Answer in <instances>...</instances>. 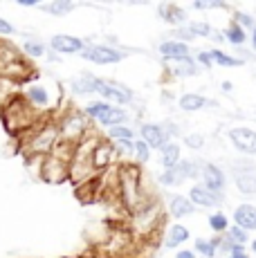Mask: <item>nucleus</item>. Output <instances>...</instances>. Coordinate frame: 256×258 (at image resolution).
<instances>
[{
	"label": "nucleus",
	"mask_w": 256,
	"mask_h": 258,
	"mask_svg": "<svg viewBox=\"0 0 256 258\" xmlns=\"http://www.w3.org/2000/svg\"><path fill=\"white\" fill-rule=\"evenodd\" d=\"M189 200L194 202L196 207H203V209H218V207H223L225 196L211 191V188H207L205 184H194L189 191Z\"/></svg>",
	"instance_id": "obj_10"
},
{
	"label": "nucleus",
	"mask_w": 256,
	"mask_h": 258,
	"mask_svg": "<svg viewBox=\"0 0 256 258\" xmlns=\"http://www.w3.org/2000/svg\"><path fill=\"white\" fill-rule=\"evenodd\" d=\"M14 32H16V27H14V25L9 23L7 18L0 16V36H12Z\"/></svg>",
	"instance_id": "obj_44"
},
{
	"label": "nucleus",
	"mask_w": 256,
	"mask_h": 258,
	"mask_svg": "<svg viewBox=\"0 0 256 258\" xmlns=\"http://www.w3.org/2000/svg\"><path fill=\"white\" fill-rule=\"evenodd\" d=\"M157 182H160L162 186H173V184H180V182H184V177H182L180 168H164L162 171V175L157 177Z\"/></svg>",
	"instance_id": "obj_35"
},
{
	"label": "nucleus",
	"mask_w": 256,
	"mask_h": 258,
	"mask_svg": "<svg viewBox=\"0 0 256 258\" xmlns=\"http://www.w3.org/2000/svg\"><path fill=\"white\" fill-rule=\"evenodd\" d=\"M164 68L171 77H180V79H186V77H194L198 74V61L191 56L186 58H169L164 61Z\"/></svg>",
	"instance_id": "obj_16"
},
{
	"label": "nucleus",
	"mask_w": 256,
	"mask_h": 258,
	"mask_svg": "<svg viewBox=\"0 0 256 258\" xmlns=\"http://www.w3.org/2000/svg\"><path fill=\"white\" fill-rule=\"evenodd\" d=\"M0 119H3L5 128L12 135H21V133H32L34 128L41 123L36 115V108L27 101L25 97H12L3 108H0Z\"/></svg>",
	"instance_id": "obj_1"
},
{
	"label": "nucleus",
	"mask_w": 256,
	"mask_h": 258,
	"mask_svg": "<svg viewBox=\"0 0 256 258\" xmlns=\"http://www.w3.org/2000/svg\"><path fill=\"white\" fill-rule=\"evenodd\" d=\"M56 144H58V123L56 121H41L27 135L25 144H23V153H25L27 162H32V157L43 160V157L52 155Z\"/></svg>",
	"instance_id": "obj_2"
},
{
	"label": "nucleus",
	"mask_w": 256,
	"mask_h": 258,
	"mask_svg": "<svg viewBox=\"0 0 256 258\" xmlns=\"http://www.w3.org/2000/svg\"><path fill=\"white\" fill-rule=\"evenodd\" d=\"M140 135H142V140L151 146V151H153V148L162 151V148L171 142L169 135H166V131H164V126H160V123H142Z\"/></svg>",
	"instance_id": "obj_13"
},
{
	"label": "nucleus",
	"mask_w": 256,
	"mask_h": 258,
	"mask_svg": "<svg viewBox=\"0 0 256 258\" xmlns=\"http://www.w3.org/2000/svg\"><path fill=\"white\" fill-rule=\"evenodd\" d=\"M189 29L194 32L196 38H198V36L211 38V34H214V27H211L209 23H205V21H194V23H189Z\"/></svg>",
	"instance_id": "obj_39"
},
{
	"label": "nucleus",
	"mask_w": 256,
	"mask_h": 258,
	"mask_svg": "<svg viewBox=\"0 0 256 258\" xmlns=\"http://www.w3.org/2000/svg\"><path fill=\"white\" fill-rule=\"evenodd\" d=\"M38 9H41V12H45V14H52V16H66V14L75 12L77 3H70V0H54V3L41 5Z\"/></svg>",
	"instance_id": "obj_26"
},
{
	"label": "nucleus",
	"mask_w": 256,
	"mask_h": 258,
	"mask_svg": "<svg viewBox=\"0 0 256 258\" xmlns=\"http://www.w3.org/2000/svg\"><path fill=\"white\" fill-rule=\"evenodd\" d=\"M220 88H223L225 94H229L231 90H234V83H231V81H223V83H220Z\"/></svg>",
	"instance_id": "obj_48"
},
{
	"label": "nucleus",
	"mask_w": 256,
	"mask_h": 258,
	"mask_svg": "<svg viewBox=\"0 0 256 258\" xmlns=\"http://www.w3.org/2000/svg\"><path fill=\"white\" fill-rule=\"evenodd\" d=\"M50 47L58 54H81L86 49V41H81L79 36H70V34H56L52 36Z\"/></svg>",
	"instance_id": "obj_15"
},
{
	"label": "nucleus",
	"mask_w": 256,
	"mask_h": 258,
	"mask_svg": "<svg viewBox=\"0 0 256 258\" xmlns=\"http://www.w3.org/2000/svg\"><path fill=\"white\" fill-rule=\"evenodd\" d=\"M110 106L112 103L103 101V99H99V101H90V103H86V108H83V115L90 119V121H97L101 115H106V112L110 110Z\"/></svg>",
	"instance_id": "obj_33"
},
{
	"label": "nucleus",
	"mask_w": 256,
	"mask_h": 258,
	"mask_svg": "<svg viewBox=\"0 0 256 258\" xmlns=\"http://www.w3.org/2000/svg\"><path fill=\"white\" fill-rule=\"evenodd\" d=\"M184 144L191 151H200V148L205 146V137L200 135V133H191V135H184Z\"/></svg>",
	"instance_id": "obj_42"
},
{
	"label": "nucleus",
	"mask_w": 256,
	"mask_h": 258,
	"mask_svg": "<svg viewBox=\"0 0 256 258\" xmlns=\"http://www.w3.org/2000/svg\"><path fill=\"white\" fill-rule=\"evenodd\" d=\"M225 238H227V240H229L234 247H245V245L249 242V234H247L245 229H240L238 225H231L229 231L225 234Z\"/></svg>",
	"instance_id": "obj_34"
},
{
	"label": "nucleus",
	"mask_w": 256,
	"mask_h": 258,
	"mask_svg": "<svg viewBox=\"0 0 256 258\" xmlns=\"http://www.w3.org/2000/svg\"><path fill=\"white\" fill-rule=\"evenodd\" d=\"M200 180H203V184L207 188H211V191H216V193H223L225 186H227V175L223 173V168L211 164V162L203 164V175H200Z\"/></svg>",
	"instance_id": "obj_14"
},
{
	"label": "nucleus",
	"mask_w": 256,
	"mask_h": 258,
	"mask_svg": "<svg viewBox=\"0 0 256 258\" xmlns=\"http://www.w3.org/2000/svg\"><path fill=\"white\" fill-rule=\"evenodd\" d=\"M234 23H238L240 27L245 29V32H254L256 29V18L252 16V14H247V12H234Z\"/></svg>",
	"instance_id": "obj_38"
},
{
	"label": "nucleus",
	"mask_w": 256,
	"mask_h": 258,
	"mask_svg": "<svg viewBox=\"0 0 256 258\" xmlns=\"http://www.w3.org/2000/svg\"><path fill=\"white\" fill-rule=\"evenodd\" d=\"M194 9H198V12H207V9H229V5L220 3V0H196Z\"/></svg>",
	"instance_id": "obj_41"
},
{
	"label": "nucleus",
	"mask_w": 256,
	"mask_h": 258,
	"mask_svg": "<svg viewBox=\"0 0 256 258\" xmlns=\"http://www.w3.org/2000/svg\"><path fill=\"white\" fill-rule=\"evenodd\" d=\"M223 32H225V41H227L229 45H234L236 49L243 47L245 43H247V38H249V36H247V32H245V29L240 27L238 23H234V21H231L227 27L223 29Z\"/></svg>",
	"instance_id": "obj_25"
},
{
	"label": "nucleus",
	"mask_w": 256,
	"mask_h": 258,
	"mask_svg": "<svg viewBox=\"0 0 256 258\" xmlns=\"http://www.w3.org/2000/svg\"><path fill=\"white\" fill-rule=\"evenodd\" d=\"M70 90L77 92V94L97 92V77H90V74H81V77L72 79V81H70Z\"/></svg>",
	"instance_id": "obj_27"
},
{
	"label": "nucleus",
	"mask_w": 256,
	"mask_h": 258,
	"mask_svg": "<svg viewBox=\"0 0 256 258\" xmlns=\"http://www.w3.org/2000/svg\"><path fill=\"white\" fill-rule=\"evenodd\" d=\"M56 123H58V142L79 146V144L90 135V119L83 115V112L72 110Z\"/></svg>",
	"instance_id": "obj_5"
},
{
	"label": "nucleus",
	"mask_w": 256,
	"mask_h": 258,
	"mask_svg": "<svg viewBox=\"0 0 256 258\" xmlns=\"http://www.w3.org/2000/svg\"><path fill=\"white\" fill-rule=\"evenodd\" d=\"M218 245H220V236H216V238H196L194 251L200 254L203 258H216V254H218Z\"/></svg>",
	"instance_id": "obj_24"
},
{
	"label": "nucleus",
	"mask_w": 256,
	"mask_h": 258,
	"mask_svg": "<svg viewBox=\"0 0 256 258\" xmlns=\"http://www.w3.org/2000/svg\"><path fill=\"white\" fill-rule=\"evenodd\" d=\"M117 186L121 202L131 213H137L146 207L142 205V173L137 164H121L117 168Z\"/></svg>",
	"instance_id": "obj_3"
},
{
	"label": "nucleus",
	"mask_w": 256,
	"mask_h": 258,
	"mask_svg": "<svg viewBox=\"0 0 256 258\" xmlns=\"http://www.w3.org/2000/svg\"><path fill=\"white\" fill-rule=\"evenodd\" d=\"M209 52H211V58H214V66L238 68V66H243V63H245V58H238V56H234V54H227V52H223V49H218V47L209 49Z\"/></svg>",
	"instance_id": "obj_28"
},
{
	"label": "nucleus",
	"mask_w": 256,
	"mask_h": 258,
	"mask_svg": "<svg viewBox=\"0 0 256 258\" xmlns=\"http://www.w3.org/2000/svg\"><path fill=\"white\" fill-rule=\"evenodd\" d=\"M249 43H252V49L256 52V29L254 32H249Z\"/></svg>",
	"instance_id": "obj_49"
},
{
	"label": "nucleus",
	"mask_w": 256,
	"mask_h": 258,
	"mask_svg": "<svg viewBox=\"0 0 256 258\" xmlns=\"http://www.w3.org/2000/svg\"><path fill=\"white\" fill-rule=\"evenodd\" d=\"M25 99L34 108H45L47 103H50V94H47L45 88H41V86H29L27 92H25Z\"/></svg>",
	"instance_id": "obj_31"
},
{
	"label": "nucleus",
	"mask_w": 256,
	"mask_h": 258,
	"mask_svg": "<svg viewBox=\"0 0 256 258\" xmlns=\"http://www.w3.org/2000/svg\"><path fill=\"white\" fill-rule=\"evenodd\" d=\"M18 7H41L38 0H18Z\"/></svg>",
	"instance_id": "obj_47"
},
{
	"label": "nucleus",
	"mask_w": 256,
	"mask_h": 258,
	"mask_svg": "<svg viewBox=\"0 0 256 258\" xmlns=\"http://www.w3.org/2000/svg\"><path fill=\"white\" fill-rule=\"evenodd\" d=\"M23 54L29 58H38L45 54V43L36 41V38H29V41L23 43Z\"/></svg>",
	"instance_id": "obj_36"
},
{
	"label": "nucleus",
	"mask_w": 256,
	"mask_h": 258,
	"mask_svg": "<svg viewBox=\"0 0 256 258\" xmlns=\"http://www.w3.org/2000/svg\"><path fill=\"white\" fill-rule=\"evenodd\" d=\"M29 74H32V68L27 66L23 49L16 47L14 43L5 41V38H0V77L23 83L29 79Z\"/></svg>",
	"instance_id": "obj_4"
},
{
	"label": "nucleus",
	"mask_w": 256,
	"mask_h": 258,
	"mask_svg": "<svg viewBox=\"0 0 256 258\" xmlns=\"http://www.w3.org/2000/svg\"><path fill=\"white\" fill-rule=\"evenodd\" d=\"M178 106H180V110H184V112H196V110H203L205 106H209V99L203 97V94L186 92L180 97Z\"/></svg>",
	"instance_id": "obj_22"
},
{
	"label": "nucleus",
	"mask_w": 256,
	"mask_h": 258,
	"mask_svg": "<svg viewBox=\"0 0 256 258\" xmlns=\"http://www.w3.org/2000/svg\"><path fill=\"white\" fill-rule=\"evenodd\" d=\"M234 225H238L245 231H256V205L252 202H243L234 209Z\"/></svg>",
	"instance_id": "obj_17"
},
{
	"label": "nucleus",
	"mask_w": 256,
	"mask_h": 258,
	"mask_svg": "<svg viewBox=\"0 0 256 258\" xmlns=\"http://www.w3.org/2000/svg\"><path fill=\"white\" fill-rule=\"evenodd\" d=\"M106 135L110 142H124V140H133L135 133H133L128 126H115V128H108Z\"/></svg>",
	"instance_id": "obj_37"
},
{
	"label": "nucleus",
	"mask_w": 256,
	"mask_h": 258,
	"mask_svg": "<svg viewBox=\"0 0 256 258\" xmlns=\"http://www.w3.org/2000/svg\"><path fill=\"white\" fill-rule=\"evenodd\" d=\"M234 184L243 196H254L256 193V173L254 171H238L234 175Z\"/></svg>",
	"instance_id": "obj_23"
},
{
	"label": "nucleus",
	"mask_w": 256,
	"mask_h": 258,
	"mask_svg": "<svg viewBox=\"0 0 256 258\" xmlns=\"http://www.w3.org/2000/svg\"><path fill=\"white\" fill-rule=\"evenodd\" d=\"M81 56L86 61L95 63V66H115L121 63L128 54H124V49L119 47H110V45H97V43H86V49L81 52Z\"/></svg>",
	"instance_id": "obj_7"
},
{
	"label": "nucleus",
	"mask_w": 256,
	"mask_h": 258,
	"mask_svg": "<svg viewBox=\"0 0 256 258\" xmlns=\"http://www.w3.org/2000/svg\"><path fill=\"white\" fill-rule=\"evenodd\" d=\"M124 121H126V112L121 110V108H112V106L106 115H101L99 119H97V123L103 126L106 131L108 128H115V126H124Z\"/></svg>",
	"instance_id": "obj_29"
},
{
	"label": "nucleus",
	"mask_w": 256,
	"mask_h": 258,
	"mask_svg": "<svg viewBox=\"0 0 256 258\" xmlns=\"http://www.w3.org/2000/svg\"><path fill=\"white\" fill-rule=\"evenodd\" d=\"M117 148L115 144H112L110 140H99L95 144V148H92V166H95L97 173L101 171H108V166L112 164V162H117Z\"/></svg>",
	"instance_id": "obj_11"
},
{
	"label": "nucleus",
	"mask_w": 256,
	"mask_h": 258,
	"mask_svg": "<svg viewBox=\"0 0 256 258\" xmlns=\"http://www.w3.org/2000/svg\"><path fill=\"white\" fill-rule=\"evenodd\" d=\"M196 211V205L184 196H171L169 200V216L173 218H186Z\"/></svg>",
	"instance_id": "obj_21"
},
{
	"label": "nucleus",
	"mask_w": 256,
	"mask_h": 258,
	"mask_svg": "<svg viewBox=\"0 0 256 258\" xmlns=\"http://www.w3.org/2000/svg\"><path fill=\"white\" fill-rule=\"evenodd\" d=\"M157 52L162 54V61H169V58H186V56H191L189 45H186V43L175 41V38H169V41H164L160 47H157Z\"/></svg>",
	"instance_id": "obj_18"
},
{
	"label": "nucleus",
	"mask_w": 256,
	"mask_h": 258,
	"mask_svg": "<svg viewBox=\"0 0 256 258\" xmlns=\"http://www.w3.org/2000/svg\"><path fill=\"white\" fill-rule=\"evenodd\" d=\"M249 249H252V254L256 256V238H254V240H252V242H249Z\"/></svg>",
	"instance_id": "obj_50"
},
{
	"label": "nucleus",
	"mask_w": 256,
	"mask_h": 258,
	"mask_svg": "<svg viewBox=\"0 0 256 258\" xmlns=\"http://www.w3.org/2000/svg\"><path fill=\"white\" fill-rule=\"evenodd\" d=\"M70 166H72L70 160H63V157L52 153V155L41 160V173H38V177L43 182H47V184H61V182L70 180Z\"/></svg>",
	"instance_id": "obj_6"
},
{
	"label": "nucleus",
	"mask_w": 256,
	"mask_h": 258,
	"mask_svg": "<svg viewBox=\"0 0 256 258\" xmlns=\"http://www.w3.org/2000/svg\"><path fill=\"white\" fill-rule=\"evenodd\" d=\"M160 16L164 18V23H169L171 27H175V29L189 25L186 23V18H189L186 16V9L178 7V5H160Z\"/></svg>",
	"instance_id": "obj_19"
},
{
	"label": "nucleus",
	"mask_w": 256,
	"mask_h": 258,
	"mask_svg": "<svg viewBox=\"0 0 256 258\" xmlns=\"http://www.w3.org/2000/svg\"><path fill=\"white\" fill-rule=\"evenodd\" d=\"M196 61H198V66H203V68H214V58H211L209 49H200V52L196 54Z\"/></svg>",
	"instance_id": "obj_43"
},
{
	"label": "nucleus",
	"mask_w": 256,
	"mask_h": 258,
	"mask_svg": "<svg viewBox=\"0 0 256 258\" xmlns=\"http://www.w3.org/2000/svg\"><path fill=\"white\" fill-rule=\"evenodd\" d=\"M160 220H162V216H160V205H157V202H146L144 209H140L137 213H133V222L137 225V231H140V236L155 234Z\"/></svg>",
	"instance_id": "obj_9"
},
{
	"label": "nucleus",
	"mask_w": 256,
	"mask_h": 258,
	"mask_svg": "<svg viewBox=\"0 0 256 258\" xmlns=\"http://www.w3.org/2000/svg\"><path fill=\"white\" fill-rule=\"evenodd\" d=\"M162 164H164V168H175L180 164V144L175 142H169L164 148H162Z\"/></svg>",
	"instance_id": "obj_30"
},
{
	"label": "nucleus",
	"mask_w": 256,
	"mask_h": 258,
	"mask_svg": "<svg viewBox=\"0 0 256 258\" xmlns=\"http://www.w3.org/2000/svg\"><path fill=\"white\" fill-rule=\"evenodd\" d=\"M175 258H198V254L194 249H180L175 251Z\"/></svg>",
	"instance_id": "obj_46"
},
{
	"label": "nucleus",
	"mask_w": 256,
	"mask_h": 258,
	"mask_svg": "<svg viewBox=\"0 0 256 258\" xmlns=\"http://www.w3.org/2000/svg\"><path fill=\"white\" fill-rule=\"evenodd\" d=\"M149 157H151V146H149V144H146L144 140L135 142V162H137V164H146V162H149Z\"/></svg>",
	"instance_id": "obj_40"
},
{
	"label": "nucleus",
	"mask_w": 256,
	"mask_h": 258,
	"mask_svg": "<svg viewBox=\"0 0 256 258\" xmlns=\"http://www.w3.org/2000/svg\"><path fill=\"white\" fill-rule=\"evenodd\" d=\"M207 222H209V229L214 231V234H218V236H225V234L229 231V227H231V225H229V218L225 216L223 211L211 213L209 220H207Z\"/></svg>",
	"instance_id": "obj_32"
},
{
	"label": "nucleus",
	"mask_w": 256,
	"mask_h": 258,
	"mask_svg": "<svg viewBox=\"0 0 256 258\" xmlns=\"http://www.w3.org/2000/svg\"><path fill=\"white\" fill-rule=\"evenodd\" d=\"M189 229L184 225H171L164 234V247L166 249H178L180 245H184L189 240Z\"/></svg>",
	"instance_id": "obj_20"
},
{
	"label": "nucleus",
	"mask_w": 256,
	"mask_h": 258,
	"mask_svg": "<svg viewBox=\"0 0 256 258\" xmlns=\"http://www.w3.org/2000/svg\"><path fill=\"white\" fill-rule=\"evenodd\" d=\"M227 258H249V254L245 251V247H234V249L229 251Z\"/></svg>",
	"instance_id": "obj_45"
},
{
	"label": "nucleus",
	"mask_w": 256,
	"mask_h": 258,
	"mask_svg": "<svg viewBox=\"0 0 256 258\" xmlns=\"http://www.w3.org/2000/svg\"><path fill=\"white\" fill-rule=\"evenodd\" d=\"M97 94L108 103H119V106H126V103L133 101V90L128 86L119 81H112V79H99L97 77Z\"/></svg>",
	"instance_id": "obj_8"
},
{
	"label": "nucleus",
	"mask_w": 256,
	"mask_h": 258,
	"mask_svg": "<svg viewBox=\"0 0 256 258\" xmlns=\"http://www.w3.org/2000/svg\"><path fill=\"white\" fill-rule=\"evenodd\" d=\"M229 142L234 144L236 151L245 155H256V131L245 126H236L229 131Z\"/></svg>",
	"instance_id": "obj_12"
}]
</instances>
